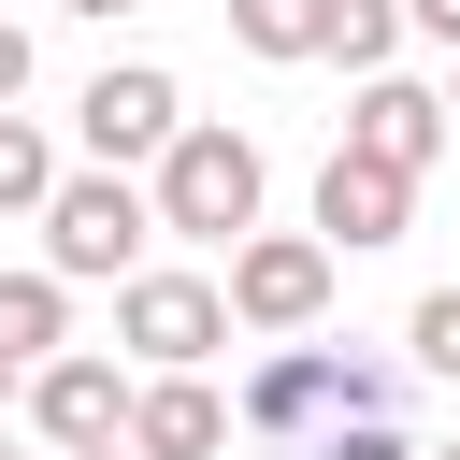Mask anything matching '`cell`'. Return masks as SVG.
<instances>
[{
    "instance_id": "1",
    "label": "cell",
    "mask_w": 460,
    "mask_h": 460,
    "mask_svg": "<svg viewBox=\"0 0 460 460\" xmlns=\"http://www.w3.org/2000/svg\"><path fill=\"white\" fill-rule=\"evenodd\" d=\"M144 201H158V230H187V244H244V230H259V201H273V158H259V129L187 115V129H172V158L144 172Z\"/></svg>"
},
{
    "instance_id": "2",
    "label": "cell",
    "mask_w": 460,
    "mask_h": 460,
    "mask_svg": "<svg viewBox=\"0 0 460 460\" xmlns=\"http://www.w3.org/2000/svg\"><path fill=\"white\" fill-rule=\"evenodd\" d=\"M144 244H158L144 172H58V201H43V273L58 288H129Z\"/></svg>"
},
{
    "instance_id": "3",
    "label": "cell",
    "mask_w": 460,
    "mask_h": 460,
    "mask_svg": "<svg viewBox=\"0 0 460 460\" xmlns=\"http://www.w3.org/2000/svg\"><path fill=\"white\" fill-rule=\"evenodd\" d=\"M331 273H345V259H331L316 230H244L216 288H230V331H244V345H302V331L331 316Z\"/></svg>"
},
{
    "instance_id": "4",
    "label": "cell",
    "mask_w": 460,
    "mask_h": 460,
    "mask_svg": "<svg viewBox=\"0 0 460 460\" xmlns=\"http://www.w3.org/2000/svg\"><path fill=\"white\" fill-rule=\"evenodd\" d=\"M115 345H129L144 374H201V359H216V345H244V331H230V288H216V273L144 259V273L115 288Z\"/></svg>"
},
{
    "instance_id": "5",
    "label": "cell",
    "mask_w": 460,
    "mask_h": 460,
    "mask_svg": "<svg viewBox=\"0 0 460 460\" xmlns=\"http://www.w3.org/2000/svg\"><path fill=\"white\" fill-rule=\"evenodd\" d=\"M172 129H187V86H172L158 58H115V72H86V101H72L86 172H158V158H172Z\"/></svg>"
},
{
    "instance_id": "6",
    "label": "cell",
    "mask_w": 460,
    "mask_h": 460,
    "mask_svg": "<svg viewBox=\"0 0 460 460\" xmlns=\"http://www.w3.org/2000/svg\"><path fill=\"white\" fill-rule=\"evenodd\" d=\"M129 388H144V374H129L115 345H72V359H43L14 402H29V431H43L58 460H86V446H129Z\"/></svg>"
},
{
    "instance_id": "7",
    "label": "cell",
    "mask_w": 460,
    "mask_h": 460,
    "mask_svg": "<svg viewBox=\"0 0 460 460\" xmlns=\"http://www.w3.org/2000/svg\"><path fill=\"white\" fill-rule=\"evenodd\" d=\"M446 144H460V129H446V86H417V72H374L359 115H345V158H374V172H402V187H417Z\"/></svg>"
},
{
    "instance_id": "8",
    "label": "cell",
    "mask_w": 460,
    "mask_h": 460,
    "mask_svg": "<svg viewBox=\"0 0 460 460\" xmlns=\"http://www.w3.org/2000/svg\"><path fill=\"white\" fill-rule=\"evenodd\" d=\"M402 230H417V187L331 144V158H316V244H331V259H359V244H402Z\"/></svg>"
},
{
    "instance_id": "9",
    "label": "cell",
    "mask_w": 460,
    "mask_h": 460,
    "mask_svg": "<svg viewBox=\"0 0 460 460\" xmlns=\"http://www.w3.org/2000/svg\"><path fill=\"white\" fill-rule=\"evenodd\" d=\"M216 446H230L216 374H144L129 388V460H216Z\"/></svg>"
},
{
    "instance_id": "10",
    "label": "cell",
    "mask_w": 460,
    "mask_h": 460,
    "mask_svg": "<svg viewBox=\"0 0 460 460\" xmlns=\"http://www.w3.org/2000/svg\"><path fill=\"white\" fill-rule=\"evenodd\" d=\"M0 359L14 374H43V359H72V288L29 259V273H0Z\"/></svg>"
},
{
    "instance_id": "11",
    "label": "cell",
    "mask_w": 460,
    "mask_h": 460,
    "mask_svg": "<svg viewBox=\"0 0 460 460\" xmlns=\"http://www.w3.org/2000/svg\"><path fill=\"white\" fill-rule=\"evenodd\" d=\"M230 43L273 58V72L288 58H331V0H230Z\"/></svg>"
},
{
    "instance_id": "12",
    "label": "cell",
    "mask_w": 460,
    "mask_h": 460,
    "mask_svg": "<svg viewBox=\"0 0 460 460\" xmlns=\"http://www.w3.org/2000/svg\"><path fill=\"white\" fill-rule=\"evenodd\" d=\"M402 43H417V29H402V0H331V58H345L359 86H374V72H402Z\"/></svg>"
},
{
    "instance_id": "13",
    "label": "cell",
    "mask_w": 460,
    "mask_h": 460,
    "mask_svg": "<svg viewBox=\"0 0 460 460\" xmlns=\"http://www.w3.org/2000/svg\"><path fill=\"white\" fill-rule=\"evenodd\" d=\"M43 201H58V144H43V115H0V216L43 230Z\"/></svg>"
},
{
    "instance_id": "14",
    "label": "cell",
    "mask_w": 460,
    "mask_h": 460,
    "mask_svg": "<svg viewBox=\"0 0 460 460\" xmlns=\"http://www.w3.org/2000/svg\"><path fill=\"white\" fill-rule=\"evenodd\" d=\"M402 359H417L431 388H460V288H417V316H402Z\"/></svg>"
},
{
    "instance_id": "15",
    "label": "cell",
    "mask_w": 460,
    "mask_h": 460,
    "mask_svg": "<svg viewBox=\"0 0 460 460\" xmlns=\"http://www.w3.org/2000/svg\"><path fill=\"white\" fill-rule=\"evenodd\" d=\"M302 460H417V431H402V417H331Z\"/></svg>"
},
{
    "instance_id": "16",
    "label": "cell",
    "mask_w": 460,
    "mask_h": 460,
    "mask_svg": "<svg viewBox=\"0 0 460 460\" xmlns=\"http://www.w3.org/2000/svg\"><path fill=\"white\" fill-rule=\"evenodd\" d=\"M29 72H43V58H29V29H14V14H0V115H14V101H29Z\"/></svg>"
},
{
    "instance_id": "17",
    "label": "cell",
    "mask_w": 460,
    "mask_h": 460,
    "mask_svg": "<svg viewBox=\"0 0 460 460\" xmlns=\"http://www.w3.org/2000/svg\"><path fill=\"white\" fill-rule=\"evenodd\" d=\"M402 29H417V43H446V58H460V0H402Z\"/></svg>"
},
{
    "instance_id": "18",
    "label": "cell",
    "mask_w": 460,
    "mask_h": 460,
    "mask_svg": "<svg viewBox=\"0 0 460 460\" xmlns=\"http://www.w3.org/2000/svg\"><path fill=\"white\" fill-rule=\"evenodd\" d=\"M58 14H86V29H115V14H144V0H58Z\"/></svg>"
},
{
    "instance_id": "19",
    "label": "cell",
    "mask_w": 460,
    "mask_h": 460,
    "mask_svg": "<svg viewBox=\"0 0 460 460\" xmlns=\"http://www.w3.org/2000/svg\"><path fill=\"white\" fill-rule=\"evenodd\" d=\"M14 388H29V374H14V359H0V402H14Z\"/></svg>"
},
{
    "instance_id": "20",
    "label": "cell",
    "mask_w": 460,
    "mask_h": 460,
    "mask_svg": "<svg viewBox=\"0 0 460 460\" xmlns=\"http://www.w3.org/2000/svg\"><path fill=\"white\" fill-rule=\"evenodd\" d=\"M446 129H460V72H446Z\"/></svg>"
},
{
    "instance_id": "21",
    "label": "cell",
    "mask_w": 460,
    "mask_h": 460,
    "mask_svg": "<svg viewBox=\"0 0 460 460\" xmlns=\"http://www.w3.org/2000/svg\"><path fill=\"white\" fill-rule=\"evenodd\" d=\"M417 460H460V446H417Z\"/></svg>"
},
{
    "instance_id": "22",
    "label": "cell",
    "mask_w": 460,
    "mask_h": 460,
    "mask_svg": "<svg viewBox=\"0 0 460 460\" xmlns=\"http://www.w3.org/2000/svg\"><path fill=\"white\" fill-rule=\"evenodd\" d=\"M86 460H129V446H86Z\"/></svg>"
},
{
    "instance_id": "23",
    "label": "cell",
    "mask_w": 460,
    "mask_h": 460,
    "mask_svg": "<svg viewBox=\"0 0 460 460\" xmlns=\"http://www.w3.org/2000/svg\"><path fill=\"white\" fill-rule=\"evenodd\" d=\"M0 460H29V446H0Z\"/></svg>"
}]
</instances>
